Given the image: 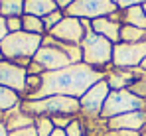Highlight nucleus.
<instances>
[{
    "label": "nucleus",
    "instance_id": "obj_4",
    "mask_svg": "<svg viewBox=\"0 0 146 136\" xmlns=\"http://www.w3.org/2000/svg\"><path fill=\"white\" fill-rule=\"evenodd\" d=\"M81 49H83V63L91 65L95 69L107 67L113 63V49L115 44L111 40H107L105 36H99L93 30L87 32V36L81 42Z\"/></svg>",
    "mask_w": 146,
    "mask_h": 136
},
{
    "label": "nucleus",
    "instance_id": "obj_14",
    "mask_svg": "<svg viewBox=\"0 0 146 136\" xmlns=\"http://www.w3.org/2000/svg\"><path fill=\"white\" fill-rule=\"evenodd\" d=\"M138 81V77L134 73H130L128 69H115L107 75V83L111 91H122V89H130L134 83Z\"/></svg>",
    "mask_w": 146,
    "mask_h": 136
},
{
    "label": "nucleus",
    "instance_id": "obj_30",
    "mask_svg": "<svg viewBox=\"0 0 146 136\" xmlns=\"http://www.w3.org/2000/svg\"><path fill=\"white\" fill-rule=\"evenodd\" d=\"M107 136H140L138 132H132V130H117V132H111Z\"/></svg>",
    "mask_w": 146,
    "mask_h": 136
},
{
    "label": "nucleus",
    "instance_id": "obj_26",
    "mask_svg": "<svg viewBox=\"0 0 146 136\" xmlns=\"http://www.w3.org/2000/svg\"><path fill=\"white\" fill-rule=\"evenodd\" d=\"M73 118H75V116H53L51 120H53L55 128H63V130H67V126L73 122Z\"/></svg>",
    "mask_w": 146,
    "mask_h": 136
},
{
    "label": "nucleus",
    "instance_id": "obj_8",
    "mask_svg": "<svg viewBox=\"0 0 146 136\" xmlns=\"http://www.w3.org/2000/svg\"><path fill=\"white\" fill-rule=\"evenodd\" d=\"M146 57V40L138 44H115L113 49V65L117 69H134L140 67Z\"/></svg>",
    "mask_w": 146,
    "mask_h": 136
},
{
    "label": "nucleus",
    "instance_id": "obj_7",
    "mask_svg": "<svg viewBox=\"0 0 146 136\" xmlns=\"http://www.w3.org/2000/svg\"><path fill=\"white\" fill-rule=\"evenodd\" d=\"M117 10V4L111 0H75L67 8V14L79 20H97L107 18Z\"/></svg>",
    "mask_w": 146,
    "mask_h": 136
},
{
    "label": "nucleus",
    "instance_id": "obj_23",
    "mask_svg": "<svg viewBox=\"0 0 146 136\" xmlns=\"http://www.w3.org/2000/svg\"><path fill=\"white\" fill-rule=\"evenodd\" d=\"M67 136H87V130H85V124L79 120V118H73V122L67 126Z\"/></svg>",
    "mask_w": 146,
    "mask_h": 136
},
{
    "label": "nucleus",
    "instance_id": "obj_35",
    "mask_svg": "<svg viewBox=\"0 0 146 136\" xmlns=\"http://www.w3.org/2000/svg\"><path fill=\"white\" fill-rule=\"evenodd\" d=\"M2 59H4V55H2V51H0V61H2Z\"/></svg>",
    "mask_w": 146,
    "mask_h": 136
},
{
    "label": "nucleus",
    "instance_id": "obj_21",
    "mask_svg": "<svg viewBox=\"0 0 146 136\" xmlns=\"http://www.w3.org/2000/svg\"><path fill=\"white\" fill-rule=\"evenodd\" d=\"M22 22H24V32H30V34H38V36H42L44 30H46L44 20L38 18V16H30V14H26V16H22Z\"/></svg>",
    "mask_w": 146,
    "mask_h": 136
},
{
    "label": "nucleus",
    "instance_id": "obj_12",
    "mask_svg": "<svg viewBox=\"0 0 146 136\" xmlns=\"http://www.w3.org/2000/svg\"><path fill=\"white\" fill-rule=\"evenodd\" d=\"M105 122H107V128L111 132H117V130L138 132L146 126V111H132V113H126V114H119V116H113Z\"/></svg>",
    "mask_w": 146,
    "mask_h": 136
},
{
    "label": "nucleus",
    "instance_id": "obj_1",
    "mask_svg": "<svg viewBox=\"0 0 146 136\" xmlns=\"http://www.w3.org/2000/svg\"><path fill=\"white\" fill-rule=\"evenodd\" d=\"M107 75L101 69H95L87 63H71L69 67H63L59 71H46L42 75V85H40L38 93L26 101L53 97V95L81 99L95 83H99Z\"/></svg>",
    "mask_w": 146,
    "mask_h": 136
},
{
    "label": "nucleus",
    "instance_id": "obj_6",
    "mask_svg": "<svg viewBox=\"0 0 146 136\" xmlns=\"http://www.w3.org/2000/svg\"><path fill=\"white\" fill-rule=\"evenodd\" d=\"M34 61L44 69V71H59V69L71 65V59H69L67 51L61 47V44L57 40H53L51 36L44 38V44L38 49V53L34 55Z\"/></svg>",
    "mask_w": 146,
    "mask_h": 136
},
{
    "label": "nucleus",
    "instance_id": "obj_16",
    "mask_svg": "<svg viewBox=\"0 0 146 136\" xmlns=\"http://www.w3.org/2000/svg\"><path fill=\"white\" fill-rule=\"evenodd\" d=\"M55 10H57L55 0H24V14H30V16L46 18Z\"/></svg>",
    "mask_w": 146,
    "mask_h": 136
},
{
    "label": "nucleus",
    "instance_id": "obj_28",
    "mask_svg": "<svg viewBox=\"0 0 146 136\" xmlns=\"http://www.w3.org/2000/svg\"><path fill=\"white\" fill-rule=\"evenodd\" d=\"M111 2H115L117 6H122V8H130V6H138L144 0H111Z\"/></svg>",
    "mask_w": 146,
    "mask_h": 136
},
{
    "label": "nucleus",
    "instance_id": "obj_5",
    "mask_svg": "<svg viewBox=\"0 0 146 136\" xmlns=\"http://www.w3.org/2000/svg\"><path fill=\"white\" fill-rule=\"evenodd\" d=\"M132 111H146V99L144 97H138L136 93H132L130 89L111 91V95L105 101L101 118L103 120H109L113 116L132 113Z\"/></svg>",
    "mask_w": 146,
    "mask_h": 136
},
{
    "label": "nucleus",
    "instance_id": "obj_33",
    "mask_svg": "<svg viewBox=\"0 0 146 136\" xmlns=\"http://www.w3.org/2000/svg\"><path fill=\"white\" fill-rule=\"evenodd\" d=\"M51 136H67V132H65L63 128H55V130L51 132Z\"/></svg>",
    "mask_w": 146,
    "mask_h": 136
},
{
    "label": "nucleus",
    "instance_id": "obj_13",
    "mask_svg": "<svg viewBox=\"0 0 146 136\" xmlns=\"http://www.w3.org/2000/svg\"><path fill=\"white\" fill-rule=\"evenodd\" d=\"M93 32L99 36H105L107 40H111L113 44H121V30L122 26L113 18H97L91 24Z\"/></svg>",
    "mask_w": 146,
    "mask_h": 136
},
{
    "label": "nucleus",
    "instance_id": "obj_32",
    "mask_svg": "<svg viewBox=\"0 0 146 136\" xmlns=\"http://www.w3.org/2000/svg\"><path fill=\"white\" fill-rule=\"evenodd\" d=\"M8 128H6V124H4V120H0V136H8Z\"/></svg>",
    "mask_w": 146,
    "mask_h": 136
},
{
    "label": "nucleus",
    "instance_id": "obj_24",
    "mask_svg": "<svg viewBox=\"0 0 146 136\" xmlns=\"http://www.w3.org/2000/svg\"><path fill=\"white\" fill-rule=\"evenodd\" d=\"M42 20H44V26H46V30L49 32L51 28H55L57 24L63 20V16H61V12H59V10H55V12L48 14V16H46V18H42Z\"/></svg>",
    "mask_w": 146,
    "mask_h": 136
},
{
    "label": "nucleus",
    "instance_id": "obj_17",
    "mask_svg": "<svg viewBox=\"0 0 146 136\" xmlns=\"http://www.w3.org/2000/svg\"><path fill=\"white\" fill-rule=\"evenodd\" d=\"M22 105V95L0 85V113H10Z\"/></svg>",
    "mask_w": 146,
    "mask_h": 136
},
{
    "label": "nucleus",
    "instance_id": "obj_29",
    "mask_svg": "<svg viewBox=\"0 0 146 136\" xmlns=\"http://www.w3.org/2000/svg\"><path fill=\"white\" fill-rule=\"evenodd\" d=\"M10 32H8V24H6V18L4 16H0V42L8 36Z\"/></svg>",
    "mask_w": 146,
    "mask_h": 136
},
{
    "label": "nucleus",
    "instance_id": "obj_22",
    "mask_svg": "<svg viewBox=\"0 0 146 136\" xmlns=\"http://www.w3.org/2000/svg\"><path fill=\"white\" fill-rule=\"evenodd\" d=\"M34 126L38 130V136H51V132L55 130V124H53L51 116H38Z\"/></svg>",
    "mask_w": 146,
    "mask_h": 136
},
{
    "label": "nucleus",
    "instance_id": "obj_11",
    "mask_svg": "<svg viewBox=\"0 0 146 136\" xmlns=\"http://www.w3.org/2000/svg\"><path fill=\"white\" fill-rule=\"evenodd\" d=\"M26 79H28L26 67L14 63V61H8V59H2L0 61V85L2 87H8V89L16 91L18 95L24 97Z\"/></svg>",
    "mask_w": 146,
    "mask_h": 136
},
{
    "label": "nucleus",
    "instance_id": "obj_25",
    "mask_svg": "<svg viewBox=\"0 0 146 136\" xmlns=\"http://www.w3.org/2000/svg\"><path fill=\"white\" fill-rule=\"evenodd\" d=\"M6 24H8V32L14 34V32H22L24 30V22L22 18H6Z\"/></svg>",
    "mask_w": 146,
    "mask_h": 136
},
{
    "label": "nucleus",
    "instance_id": "obj_20",
    "mask_svg": "<svg viewBox=\"0 0 146 136\" xmlns=\"http://www.w3.org/2000/svg\"><path fill=\"white\" fill-rule=\"evenodd\" d=\"M146 40V30L136 28V26H122L121 30V42L124 44H138Z\"/></svg>",
    "mask_w": 146,
    "mask_h": 136
},
{
    "label": "nucleus",
    "instance_id": "obj_27",
    "mask_svg": "<svg viewBox=\"0 0 146 136\" xmlns=\"http://www.w3.org/2000/svg\"><path fill=\"white\" fill-rule=\"evenodd\" d=\"M8 136H38V130H36V126H26V128L12 130Z\"/></svg>",
    "mask_w": 146,
    "mask_h": 136
},
{
    "label": "nucleus",
    "instance_id": "obj_36",
    "mask_svg": "<svg viewBox=\"0 0 146 136\" xmlns=\"http://www.w3.org/2000/svg\"><path fill=\"white\" fill-rule=\"evenodd\" d=\"M142 8H144V14H146V2H144V6H142Z\"/></svg>",
    "mask_w": 146,
    "mask_h": 136
},
{
    "label": "nucleus",
    "instance_id": "obj_34",
    "mask_svg": "<svg viewBox=\"0 0 146 136\" xmlns=\"http://www.w3.org/2000/svg\"><path fill=\"white\" fill-rule=\"evenodd\" d=\"M140 69H142V71H146V57H144V61H142V65H140Z\"/></svg>",
    "mask_w": 146,
    "mask_h": 136
},
{
    "label": "nucleus",
    "instance_id": "obj_31",
    "mask_svg": "<svg viewBox=\"0 0 146 136\" xmlns=\"http://www.w3.org/2000/svg\"><path fill=\"white\" fill-rule=\"evenodd\" d=\"M55 2H57V6H63V8H69V6L73 4V2H75V0H55Z\"/></svg>",
    "mask_w": 146,
    "mask_h": 136
},
{
    "label": "nucleus",
    "instance_id": "obj_15",
    "mask_svg": "<svg viewBox=\"0 0 146 136\" xmlns=\"http://www.w3.org/2000/svg\"><path fill=\"white\" fill-rule=\"evenodd\" d=\"M34 122H36V118L32 114L24 113L20 107L10 111V113H6V118H4V124L8 128V132L18 130V128H26V126H34Z\"/></svg>",
    "mask_w": 146,
    "mask_h": 136
},
{
    "label": "nucleus",
    "instance_id": "obj_18",
    "mask_svg": "<svg viewBox=\"0 0 146 136\" xmlns=\"http://www.w3.org/2000/svg\"><path fill=\"white\" fill-rule=\"evenodd\" d=\"M122 20L126 22V26H136V28L146 30V14H144V8H142L140 4H138V6L124 8Z\"/></svg>",
    "mask_w": 146,
    "mask_h": 136
},
{
    "label": "nucleus",
    "instance_id": "obj_19",
    "mask_svg": "<svg viewBox=\"0 0 146 136\" xmlns=\"http://www.w3.org/2000/svg\"><path fill=\"white\" fill-rule=\"evenodd\" d=\"M24 0H0V16L4 18H22Z\"/></svg>",
    "mask_w": 146,
    "mask_h": 136
},
{
    "label": "nucleus",
    "instance_id": "obj_2",
    "mask_svg": "<svg viewBox=\"0 0 146 136\" xmlns=\"http://www.w3.org/2000/svg\"><path fill=\"white\" fill-rule=\"evenodd\" d=\"M44 44V36L38 34H30V32H14L8 34L2 42H0V51L4 55V59L14 61L22 67H28L30 61L34 59V55L38 53V49Z\"/></svg>",
    "mask_w": 146,
    "mask_h": 136
},
{
    "label": "nucleus",
    "instance_id": "obj_3",
    "mask_svg": "<svg viewBox=\"0 0 146 136\" xmlns=\"http://www.w3.org/2000/svg\"><path fill=\"white\" fill-rule=\"evenodd\" d=\"M20 109L24 113L32 114L34 118L38 116H77L81 113V103L75 97L65 95H53L44 99H34V101H22Z\"/></svg>",
    "mask_w": 146,
    "mask_h": 136
},
{
    "label": "nucleus",
    "instance_id": "obj_10",
    "mask_svg": "<svg viewBox=\"0 0 146 136\" xmlns=\"http://www.w3.org/2000/svg\"><path fill=\"white\" fill-rule=\"evenodd\" d=\"M49 36L57 42H63V44H73V45H81L83 38L87 36V30L83 26V20L79 18H73L67 16L63 18L61 22L57 24L55 28L49 30Z\"/></svg>",
    "mask_w": 146,
    "mask_h": 136
},
{
    "label": "nucleus",
    "instance_id": "obj_9",
    "mask_svg": "<svg viewBox=\"0 0 146 136\" xmlns=\"http://www.w3.org/2000/svg\"><path fill=\"white\" fill-rule=\"evenodd\" d=\"M109 95H111V87H109L107 77H105V79H101L99 83H95L91 89L79 99V103H81V113L85 114V116H89V118H101L105 101H107Z\"/></svg>",
    "mask_w": 146,
    "mask_h": 136
}]
</instances>
